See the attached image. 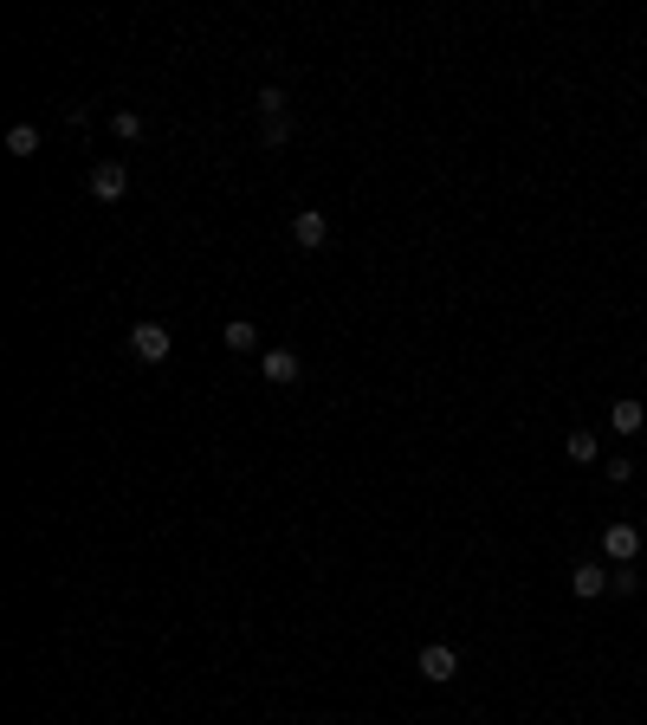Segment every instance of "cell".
Segmentation results:
<instances>
[{"label": "cell", "instance_id": "obj_13", "mask_svg": "<svg viewBox=\"0 0 647 725\" xmlns=\"http://www.w3.org/2000/svg\"><path fill=\"white\" fill-rule=\"evenodd\" d=\"M253 111H259V117H285V91H279V85H266V91L253 98Z\"/></svg>", "mask_w": 647, "mask_h": 725}, {"label": "cell", "instance_id": "obj_9", "mask_svg": "<svg viewBox=\"0 0 647 725\" xmlns=\"http://www.w3.org/2000/svg\"><path fill=\"white\" fill-rule=\"evenodd\" d=\"M563 454H570L576 467H589V460H596L602 447H596V434H589V428H570V441H563Z\"/></svg>", "mask_w": 647, "mask_h": 725}, {"label": "cell", "instance_id": "obj_14", "mask_svg": "<svg viewBox=\"0 0 647 725\" xmlns=\"http://www.w3.org/2000/svg\"><path fill=\"white\" fill-rule=\"evenodd\" d=\"M110 130H117L123 143H136V136H143V117H136V111H117V117H110Z\"/></svg>", "mask_w": 647, "mask_h": 725}, {"label": "cell", "instance_id": "obj_7", "mask_svg": "<svg viewBox=\"0 0 647 725\" xmlns=\"http://www.w3.org/2000/svg\"><path fill=\"white\" fill-rule=\"evenodd\" d=\"M570 590L589 603V596H602V590H609V570H602V564H570Z\"/></svg>", "mask_w": 647, "mask_h": 725}, {"label": "cell", "instance_id": "obj_5", "mask_svg": "<svg viewBox=\"0 0 647 725\" xmlns=\"http://www.w3.org/2000/svg\"><path fill=\"white\" fill-rule=\"evenodd\" d=\"M123 188H130V169H123L117 156L91 169V195H98V201H123Z\"/></svg>", "mask_w": 647, "mask_h": 725}, {"label": "cell", "instance_id": "obj_11", "mask_svg": "<svg viewBox=\"0 0 647 725\" xmlns=\"http://www.w3.org/2000/svg\"><path fill=\"white\" fill-rule=\"evenodd\" d=\"M220 337H227V350H259V331H253V318H233V324H227Z\"/></svg>", "mask_w": 647, "mask_h": 725}, {"label": "cell", "instance_id": "obj_10", "mask_svg": "<svg viewBox=\"0 0 647 725\" xmlns=\"http://www.w3.org/2000/svg\"><path fill=\"white\" fill-rule=\"evenodd\" d=\"M7 156H39V130L33 123H13L7 130Z\"/></svg>", "mask_w": 647, "mask_h": 725}, {"label": "cell", "instance_id": "obj_1", "mask_svg": "<svg viewBox=\"0 0 647 725\" xmlns=\"http://www.w3.org/2000/svg\"><path fill=\"white\" fill-rule=\"evenodd\" d=\"M130 350H136V357H143V363H169V350H175V337H169V324H156V318H143V324H136V331H130Z\"/></svg>", "mask_w": 647, "mask_h": 725}, {"label": "cell", "instance_id": "obj_2", "mask_svg": "<svg viewBox=\"0 0 647 725\" xmlns=\"http://www.w3.org/2000/svg\"><path fill=\"white\" fill-rule=\"evenodd\" d=\"M415 667H421V680H434V687H447V680L460 674V648H447V641H428Z\"/></svg>", "mask_w": 647, "mask_h": 725}, {"label": "cell", "instance_id": "obj_8", "mask_svg": "<svg viewBox=\"0 0 647 725\" xmlns=\"http://www.w3.org/2000/svg\"><path fill=\"white\" fill-rule=\"evenodd\" d=\"M609 428H615V434H641V428H647V408L622 395V402H609Z\"/></svg>", "mask_w": 647, "mask_h": 725}, {"label": "cell", "instance_id": "obj_6", "mask_svg": "<svg viewBox=\"0 0 647 725\" xmlns=\"http://www.w3.org/2000/svg\"><path fill=\"white\" fill-rule=\"evenodd\" d=\"M259 376L266 382H298L305 363H298V350H259Z\"/></svg>", "mask_w": 647, "mask_h": 725}, {"label": "cell", "instance_id": "obj_4", "mask_svg": "<svg viewBox=\"0 0 647 725\" xmlns=\"http://www.w3.org/2000/svg\"><path fill=\"white\" fill-rule=\"evenodd\" d=\"M602 551H609L615 564H635V557H641V531L628 525V518H615V525L602 531Z\"/></svg>", "mask_w": 647, "mask_h": 725}, {"label": "cell", "instance_id": "obj_3", "mask_svg": "<svg viewBox=\"0 0 647 725\" xmlns=\"http://www.w3.org/2000/svg\"><path fill=\"white\" fill-rule=\"evenodd\" d=\"M292 240L305 246V253H318V246L330 240V214H324V208H298V214H292Z\"/></svg>", "mask_w": 647, "mask_h": 725}, {"label": "cell", "instance_id": "obj_12", "mask_svg": "<svg viewBox=\"0 0 647 725\" xmlns=\"http://www.w3.org/2000/svg\"><path fill=\"white\" fill-rule=\"evenodd\" d=\"M259 143H266V149L292 143V117H266V130H259Z\"/></svg>", "mask_w": 647, "mask_h": 725}]
</instances>
